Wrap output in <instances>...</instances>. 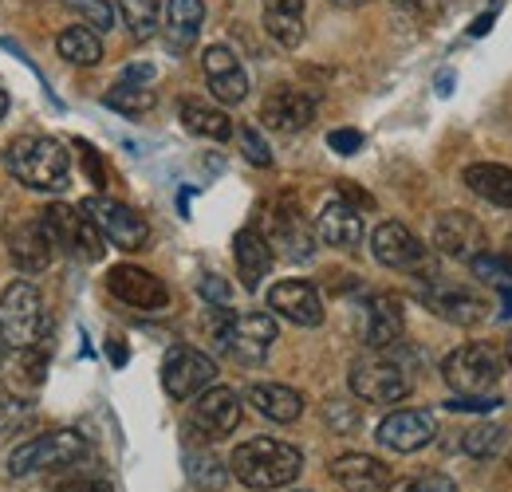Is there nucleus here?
<instances>
[{
    "instance_id": "393cba45",
    "label": "nucleus",
    "mask_w": 512,
    "mask_h": 492,
    "mask_svg": "<svg viewBox=\"0 0 512 492\" xmlns=\"http://www.w3.org/2000/svg\"><path fill=\"white\" fill-rule=\"evenodd\" d=\"M316 241L331 248H359L363 245V213L347 201H327L316 221Z\"/></svg>"
},
{
    "instance_id": "f3484780",
    "label": "nucleus",
    "mask_w": 512,
    "mask_h": 492,
    "mask_svg": "<svg viewBox=\"0 0 512 492\" xmlns=\"http://www.w3.org/2000/svg\"><path fill=\"white\" fill-rule=\"evenodd\" d=\"M4 245H8V256L20 272H44L56 256V245L44 229L40 217H20V221H8L4 225Z\"/></svg>"
},
{
    "instance_id": "a211bd4d",
    "label": "nucleus",
    "mask_w": 512,
    "mask_h": 492,
    "mask_svg": "<svg viewBox=\"0 0 512 492\" xmlns=\"http://www.w3.org/2000/svg\"><path fill=\"white\" fill-rule=\"evenodd\" d=\"M316 95L312 91H300V87H272L268 91V99L260 103V119L264 126H272V130H284V134H296V130H304V126H312L316 119Z\"/></svg>"
},
{
    "instance_id": "bb28decb",
    "label": "nucleus",
    "mask_w": 512,
    "mask_h": 492,
    "mask_svg": "<svg viewBox=\"0 0 512 492\" xmlns=\"http://www.w3.org/2000/svg\"><path fill=\"white\" fill-rule=\"evenodd\" d=\"M264 32L280 44V48H300L308 36L304 24V0H268L264 4Z\"/></svg>"
},
{
    "instance_id": "7ed1b4c3",
    "label": "nucleus",
    "mask_w": 512,
    "mask_h": 492,
    "mask_svg": "<svg viewBox=\"0 0 512 492\" xmlns=\"http://www.w3.org/2000/svg\"><path fill=\"white\" fill-rule=\"evenodd\" d=\"M209 339L217 343V351H225L233 363L241 367H260L268 359V347L276 343L280 327L276 315L268 311H229L213 308L209 311Z\"/></svg>"
},
{
    "instance_id": "a878e982",
    "label": "nucleus",
    "mask_w": 512,
    "mask_h": 492,
    "mask_svg": "<svg viewBox=\"0 0 512 492\" xmlns=\"http://www.w3.org/2000/svg\"><path fill=\"white\" fill-rule=\"evenodd\" d=\"M249 406L268 422L292 426L304 414V394L292 390V386H280V382H253L249 386Z\"/></svg>"
},
{
    "instance_id": "9d476101",
    "label": "nucleus",
    "mask_w": 512,
    "mask_h": 492,
    "mask_svg": "<svg viewBox=\"0 0 512 492\" xmlns=\"http://www.w3.org/2000/svg\"><path fill=\"white\" fill-rule=\"evenodd\" d=\"M241 394L229 390V386H209L197 394V402L190 406V418H186V437L197 445H209V441H221L241 426Z\"/></svg>"
},
{
    "instance_id": "58836bf2",
    "label": "nucleus",
    "mask_w": 512,
    "mask_h": 492,
    "mask_svg": "<svg viewBox=\"0 0 512 492\" xmlns=\"http://www.w3.org/2000/svg\"><path fill=\"white\" fill-rule=\"evenodd\" d=\"M442 410H449V414H493V410H501V398H493V394H461V398H449Z\"/></svg>"
},
{
    "instance_id": "cd10ccee",
    "label": "nucleus",
    "mask_w": 512,
    "mask_h": 492,
    "mask_svg": "<svg viewBox=\"0 0 512 492\" xmlns=\"http://www.w3.org/2000/svg\"><path fill=\"white\" fill-rule=\"evenodd\" d=\"M461 182L469 185L481 201L497 205V209H512V166H497V162H473L461 170Z\"/></svg>"
},
{
    "instance_id": "412c9836",
    "label": "nucleus",
    "mask_w": 512,
    "mask_h": 492,
    "mask_svg": "<svg viewBox=\"0 0 512 492\" xmlns=\"http://www.w3.org/2000/svg\"><path fill=\"white\" fill-rule=\"evenodd\" d=\"M268 308L296 327H320L323 300L312 280H280L268 288Z\"/></svg>"
},
{
    "instance_id": "6ab92c4d",
    "label": "nucleus",
    "mask_w": 512,
    "mask_h": 492,
    "mask_svg": "<svg viewBox=\"0 0 512 492\" xmlns=\"http://www.w3.org/2000/svg\"><path fill=\"white\" fill-rule=\"evenodd\" d=\"M201 67H205V83H209V95H217V103H225V107H237V103H245L249 99V75H245V67L241 60L225 48V44H213V48H205V56H201Z\"/></svg>"
},
{
    "instance_id": "4be33fe9",
    "label": "nucleus",
    "mask_w": 512,
    "mask_h": 492,
    "mask_svg": "<svg viewBox=\"0 0 512 492\" xmlns=\"http://www.w3.org/2000/svg\"><path fill=\"white\" fill-rule=\"evenodd\" d=\"M331 477L343 492H386L390 489V465L371 453H339L331 465Z\"/></svg>"
},
{
    "instance_id": "f03ea898",
    "label": "nucleus",
    "mask_w": 512,
    "mask_h": 492,
    "mask_svg": "<svg viewBox=\"0 0 512 492\" xmlns=\"http://www.w3.org/2000/svg\"><path fill=\"white\" fill-rule=\"evenodd\" d=\"M4 170L28 189L64 193L71 185V154L52 134H16L4 146Z\"/></svg>"
},
{
    "instance_id": "ea45409f",
    "label": "nucleus",
    "mask_w": 512,
    "mask_h": 492,
    "mask_svg": "<svg viewBox=\"0 0 512 492\" xmlns=\"http://www.w3.org/2000/svg\"><path fill=\"white\" fill-rule=\"evenodd\" d=\"M386 492H457V485L449 481L446 473H422V477H410V481H398Z\"/></svg>"
},
{
    "instance_id": "9b49d317",
    "label": "nucleus",
    "mask_w": 512,
    "mask_h": 492,
    "mask_svg": "<svg viewBox=\"0 0 512 492\" xmlns=\"http://www.w3.org/2000/svg\"><path fill=\"white\" fill-rule=\"evenodd\" d=\"M418 300L434 311V315H442L446 323H457V327H477V323H485L493 315V304H489V296L481 288H473V284H449V280H438V276H430L422 284Z\"/></svg>"
},
{
    "instance_id": "f257e3e1",
    "label": "nucleus",
    "mask_w": 512,
    "mask_h": 492,
    "mask_svg": "<svg viewBox=\"0 0 512 492\" xmlns=\"http://www.w3.org/2000/svg\"><path fill=\"white\" fill-rule=\"evenodd\" d=\"M300 473H304V453L280 437H253V441L237 445L229 457V477H237L253 492L288 489Z\"/></svg>"
},
{
    "instance_id": "c9c22d12",
    "label": "nucleus",
    "mask_w": 512,
    "mask_h": 492,
    "mask_svg": "<svg viewBox=\"0 0 512 492\" xmlns=\"http://www.w3.org/2000/svg\"><path fill=\"white\" fill-rule=\"evenodd\" d=\"M233 134H237V146H241V154H245L253 166H260V170H268V166H272V146H268V138H264V134H260L253 123H241L237 130H233Z\"/></svg>"
},
{
    "instance_id": "c03bdc74",
    "label": "nucleus",
    "mask_w": 512,
    "mask_h": 492,
    "mask_svg": "<svg viewBox=\"0 0 512 492\" xmlns=\"http://www.w3.org/2000/svg\"><path fill=\"white\" fill-rule=\"evenodd\" d=\"M327 146L335 150V154H355V150H363V134L359 130H351V126H343V130H331L327 134Z\"/></svg>"
},
{
    "instance_id": "79ce46f5",
    "label": "nucleus",
    "mask_w": 512,
    "mask_h": 492,
    "mask_svg": "<svg viewBox=\"0 0 512 492\" xmlns=\"http://www.w3.org/2000/svg\"><path fill=\"white\" fill-rule=\"evenodd\" d=\"M197 292H201V300H209V304H217V308H229V300H233V288H229L221 276H201Z\"/></svg>"
},
{
    "instance_id": "473e14b6",
    "label": "nucleus",
    "mask_w": 512,
    "mask_h": 492,
    "mask_svg": "<svg viewBox=\"0 0 512 492\" xmlns=\"http://www.w3.org/2000/svg\"><path fill=\"white\" fill-rule=\"evenodd\" d=\"M103 103L111 107V111H119V115H130V119H138V115H146L150 107H154V91L150 87H142V83H115L107 95H103Z\"/></svg>"
},
{
    "instance_id": "0eeeda50",
    "label": "nucleus",
    "mask_w": 512,
    "mask_h": 492,
    "mask_svg": "<svg viewBox=\"0 0 512 492\" xmlns=\"http://www.w3.org/2000/svg\"><path fill=\"white\" fill-rule=\"evenodd\" d=\"M264 241L272 252H280L284 260H292V264H308L312 256H316V233H312V221L304 217V205L292 197V193H284V197H276L268 209H264Z\"/></svg>"
},
{
    "instance_id": "e433bc0d",
    "label": "nucleus",
    "mask_w": 512,
    "mask_h": 492,
    "mask_svg": "<svg viewBox=\"0 0 512 492\" xmlns=\"http://www.w3.org/2000/svg\"><path fill=\"white\" fill-rule=\"evenodd\" d=\"M71 12H79V24L95 28V32H111L115 24V8L111 0H64Z\"/></svg>"
},
{
    "instance_id": "dca6fc26",
    "label": "nucleus",
    "mask_w": 512,
    "mask_h": 492,
    "mask_svg": "<svg viewBox=\"0 0 512 492\" xmlns=\"http://www.w3.org/2000/svg\"><path fill=\"white\" fill-rule=\"evenodd\" d=\"M434 248L449 256V260H461L469 264L473 256H481L489 248V237L481 229V221L465 209H446L438 221H434Z\"/></svg>"
},
{
    "instance_id": "5701e85b",
    "label": "nucleus",
    "mask_w": 512,
    "mask_h": 492,
    "mask_svg": "<svg viewBox=\"0 0 512 492\" xmlns=\"http://www.w3.org/2000/svg\"><path fill=\"white\" fill-rule=\"evenodd\" d=\"M406 335V315L398 296H371L367 300V319H363V343L371 351L394 347Z\"/></svg>"
},
{
    "instance_id": "c756f323",
    "label": "nucleus",
    "mask_w": 512,
    "mask_h": 492,
    "mask_svg": "<svg viewBox=\"0 0 512 492\" xmlns=\"http://www.w3.org/2000/svg\"><path fill=\"white\" fill-rule=\"evenodd\" d=\"M178 115H182V126L197 138H209V142H229L233 138V119L221 107L205 103V99H182Z\"/></svg>"
},
{
    "instance_id": "72a5a7b5",
    "label": "nucleus",
    "mask_w": 512,
    "mask_h": 492,
    "mask_svg": "<svg viewBox=\"0 0 512 492\" xmlns=\"http://www.w3.org/2000/svg\"><path fill=\"white\" fill-rule=\"evenodd\" d=\"M186 473H190V481L197 489L213 492L221 489L225 481H229V473H225V465H221V457L217 453H201V449H186Z\"/></svg>"
},
{
    "instance_id": "09e8293b",
    "label": "nucleus",
    "mask_w": 512,
    "mask_h": 492,
    "mask_svg": "<svg viewBox=\"0 0 512 492\" xmlns=\"http://www.w3.org/2000/svg\"><path fill=\"white\" fill-rule=\"evenodd\" d=\"M497 12H501V4H489V8H485V12H481L473 24H469V36H477V40H481V36H489V28H493Z\"/></svg>"
},
{
    "instance_id": "6e6d98bb",
    "label": "nucleus",
    "mask_w": 512,
    "mask_h": 492,
    "mask_svg": "<svg viewBox=\"0 0 512 492\" xmlns=\"http://www.w3.org/2000/svg\"><path fill=\"white\" fill-rule=\"evenodd\" d=\"M8 115V95H4V87H0V119Z\"/></svg>"
},
{
    "instance_id": "1a4fd4ad",
    "label": "nucleus",
    "mask_w": 512,
    "mask_h": 492,
    "mask_svg": "<svg viewBox=\"0 0 512 492\" xmlns=\"http://www.w3.org/2000/svg\"><path fill=\"white\" fill-rule=\"evenodd\" d=\"M40 221H44V229H48L56 252H67V256H75V260H83V264L103 260L107 241H103V233L91 225V217H87L83 209H71L64 201H56V205H48V209L40 213Z\"/></svg>"
},
{
    "instance_id": "4468645a",
    "label": "nucleus",
    "mask_w": 512,
    "mask_h": 492,
    "mask_svg": "<svg viewBox=\"0 0 512 492\" xmlns=\"http://www.w3.org/2000/svg\"><path fill=\"white\" fill-rule=\"evenodd\" d=\"M213 382H217V363L205 351H197V347H170L166 351V359H162V390L174 402L197 398Z\"/></svg>"
},
{
    "instance_id": "f8f14e48",
    "label": "nucleus",
    "mask_w": 512,
    "mask_h": 492,
    "mask_svg": "<svg viewBox=\"0 0 512 492\" xmlns=\"http://www.w3.org/2000/svg\"><path fill=\"white\" fill-rule=\"evenodd\" d=\"M79 209L91 217V225L103 233V241H111L115 248H123V252H134V248L146 245V237H150V229H146V221L123 205V201H115V197H107V193H95V197H83L79 201Z\"/></svg>"
},
{
    "instance_id": "2f4dec72",
    "label": "nucleus",
    "mask_w": 512,
    "mask_h": 492,
    "mask_svg": "<svg viewBox=\"0 0 512 492\" xmlns=\"http://www.w3.org/2000/svg\"><path fill=\"white\" fill-rule=\"evenodd\" d=\"M505 441H509L505 426L481 422V426L461 433V453H465V457H477V461H489V457H497V453L505 449Z\"/></svg>"
},
{
    "instance_id": "7c9ffc66",
    "label": "nucleus",
    "mask_w": 512,
    "mask_h": 492,
    "mask_svg": "<svg viewBox=\"0 0 512 492\" xmlns=\"http://www.w3.org/2000/svg\"><path fill=\"white\" fill-rule=\"evenodd\" d=\"M56 52H60L67 63H75V67H95V63L103 60V40H99L95 28L71 24V28H64V32L56 36Z\"/></svg>"
},
{
    "instance_id": "39448f33",
    "label": "nucleus",
    "mask_w": 512,
    "mask_h": 492,
    "mask_svg": "<svg viewBox=\"0 0 512 492\" xmlns=\"http://www.w3.org/2000/svg\"><path fill=\"white\" fill-rule=\"evenodd\" d=\"M87 457V437L75 430L40 433L32 441H20L8 453V473L12 477H32V473H60Z\"/></svg>"
},
{
    "instance_id": "a18cd8bd",
    "label": "nucleus",
    "mask_w": 512,
    "mask_h": 492,
    "mask_svg": "<svg viewBox=\"0 0 512 492\" xmlns=\"http://www.w3.org/2000/svg\"><path fill=\"white\" fill-rule=\"evenodd\" d=\"M56 492H115V489L103 477H67V481L56 485Z\"/></svg>"
},
{
    "instance_id": "3c124183",
    "label": "nucleus",
    "mask_w": 512,
    "mask_h": 492,
    "mask_svg": "<svg viewBox=\"0 0 512 492\" xmlns=\"http://www.w3.org/2000/svg\"><path fill=\"white\" fill-rule=\"evenodd\" d=\"M501 296H505V304H501V319H512V288H501Z\"/></svg>"
},
{
    "instance_id": "603ef678",
    "label": "nucleus",
    "mask_w": 512,
    "mask_h": 492,
    "mask_svg": "<svg viewBox=\"0 0 512 492\" xmlns=\"http://www.w3.org/2000/svg\"><path fill=\"white\" fill-rule=\"evenodd\" d=\"M501 256V264L509 268V276H512V233H509V241H505V252H497Z\"/></svg>"
},
{
    "instance_id": "5fc2aeb1",
    "label": "nucleus",
    "mask_w": 512,
    "mask_h": 492,
    "mask_svg": "<svg viewBox=\"0 0 512 492\" xmlns=\"http://www.w3.org/2000/svg\"><path fill=\"white\" fill-rule=\"evenodd\" d=\"M390 4H398V8H426V0H390Z\"/></svg>"
},
{
    "instance_id": "b1692460",
    "label": "nucleus",
    "mask_w": 512,
    "mask_h": 492,
    "mask_svg": "<svg viewBox=\"0 0 512 492\" xmlns=\"http://www.w3.org/2000/svg\"><path fill=\"white\" fill-rule=\"evenodd\" d=\"M233 260H237V276H241V284H245L249 292H256V288L264 284V276L272 272L276 252L268 248L264 233H260L256 225H245V229L233 237Z\"/></svg>"
},
{
    "instance_id": "423d86ee",
    "label": "nucleus",
    "mask_w": 512,
    "mask_h": 492,
    "mask_svg": "<svg viewBox=\"0 0 512 492\" xmlns=\"http://www.w3.org/2000/svg\"><path fill=\"white\" fill-rule=\"evenodd\" d=\"M44 335H48V315L36 284H28L24 276L8 280V288L0 292V343L8 351H20Z\"/></svg>"
},
{
    "instance_id": "c85d7f7f",
    "label": "nucleus",
    "mask_w": 512,
    "mask_h": 492,
    "mask_svg": "<svg viewBox=\"0 0 512 492\" xmlns=\"http://www.w3.org/2000/svg\"><path fill=\"white\" fill-rule=\"evenodd\" d=\"M205 24L201 0H166V44L174 52H190L197 44V32Z\"/></svg>"
},
{
    "instance_id": "4c0bfd02",
    "label": "nucleus",
    "mask_w": 512,
    "mask_h": 492,
    "mask_svg": "<svg viewBox=\"0 0 512 492\" xmlns=\"http://www.w3.org/2000/svg\"><path fill=\"white\" fill-rule=\"evenodd\" d=\"M32 426V406L20 398H0V441L16 437Z\"/></svg>"
},
{
    "instance_id": "13d9d810",
    "label": "nucleus",
    "mask_w": 512,
    "mask_h": 492,
    "mask_svg": "<svg viewBox=\"0 0 512 492\" xmlns=\"http://www.w3.org/2000/svg\"><path fill=\"white\" fill-rule=\"evenodd\" d=\"M509 469H512V457H509Z\"/></svg>"
},
{
    "instance_id": "37998d69",
    "label": "nucleus",
    "mask_w": 512,
    "mask_h": 492,
    "mask_svg": "<svg viewBox=\"0 0 512 492\" xmlns=\"http://www.w3.org/2000/svg\"><path fill=\"white\" fill-rule=\"evenodd\" d=\"M327 426L335 433H351L359 426V414L347 402H327Z\"/></svg>"
},
{
    "instance_id": "8fccbe9b",
    "label": "nucleus",
    "mask_w": 512,
    "mask_h": 492,
    "mask_svg": "<svg viewBox=\"0 0 512 492\" xmlns=\"http://www.w3.org/2000/svg\"><path fill=\"white\" fill-rule=\"evenodd\" d=\"M107 355H111V359H115L119 367L127 363V351H123V343H119V339H115V343H107Z\"/></svg>"
},
{
    "instance_id": "2eb2a0df",
    "label": "nucleus",
    "mask_w": 512,
    "mask_h": 492,
    "mask_svg": "<svg viewBox=\"0 0 512 492\" xmlns=\"http://www.w3.org/2000/svg\"><path fill=\"white\" fill-rule=\"evenodd\" d=\"M103 284H107V292H111L115 300H123L127 308H138V311L170 308V288H166L154 272H146V268H138V264H115Z\"/></svg>"
},
{
    "instance_id": "6e6552de",
    "label": "nucleus",
    "mask_w": 512,
    "mask_h": 492,
    "mask_svg": "<svg viewBox=\"0 0 512 492\" xmlns=\"http://www.w3.org/2000/svg\"><path fill=\"white\" fill-rule=\"evenodd\" d=\"M505 367L509 363L493 343H461L442 359V378L457 394H493Z\"/></svg>"
},
{
    "instance_id": "4d7b16f0",
    "label": "nucleus",
    "mask_w": 512,
    "mask_h": 492,
    "mask_svg": "<svg viewBox=\"0 0 512 492\" xmlns=\"http://www.w3.org/2000/svg\"><path fill=\"white\" fill-rule=\"evenodd\" d=\"M505 363L512 367V335H509V343H505Z\"/></svg>"
},
{
    "instance_id": "f704fd0d",
    "label": "nucleus",
    "mask_w": 512,
    "mask_h": 492,
    "mask_svg": "<svg viewBox=\"0 0 512 492\" xmlns=\"http://www.w3.org/2000/svg\"><path fill=\"white\" fill-rule=\"evenodd\" d=\"M123 20H127L130 36L134 40H150L158 32V20H162V0H123Z\"/></svg>"
},
{
    "instance_id": "de8ad7c7",
    "label": "nucleus",
    "mask_w": 512,
    "mask_h": 492,
    "mask_svg": "<svg viewBox=\"0 0 512 492\" xmlns=\"http://www.w3.org/2000/svg\"><path fill=\"white\" fill-rule=\"evenodd\" d=\"M154 63H130L127 71H123V83H142V87H150L154 83Z\"/></svg>"
},
{
    "instance_id": "a19ab883",
    "label": "nucleus",
    "mask_w": 512,
    "mask_h": 492,
    "mask_svg": "<svg viewBox=\"0 0 512 492\" xmlns=\"http://www.w3.org/2000/svg\"><path fill=\"white\" fill-rule=\"evenodd\" d=\"M75 154H79V162H83V170H87V178L95 182V189H103L107 185V174H103V162H99V150L91 146V142H75Z\"/></svg>"
},
{
    "instance_id": "864d4df0",
    "label": "nucleus",
    "mask_w": 512,
    "mask_h": 492,
    "mask_svg": "<svg viewBox=\"0 0 512 492\" xmlns=\"http://www.w3.org/2000/svg\"><path fill=\"white\" fill-rule=\"evenodd\" d=\"M331 4H335V8H363L367 0H331Z\"/></svg>"
},
{
    "instance_id": "ddd939ff",
    "label": "nucleus",
    "mask_w": 512,
    "mask_h": 492,
    "mask_svg": "<svg viewBox=\"0 0 512 492\" xmlns=\"http://www.w3.org/2000/svg\"><path fill=\"white\" fill-rule=\"evenodd\" d=\"M371 252L383 268L394 272H414V276H434V256L426 252V245L402 225V221H383L371 233Z\"/></svg>"
},
{
    "instance_id": "20e7f679",
    "label": "nucleus",
    "mask_w": 512,
    "mask_h": 492,
    "mask_svg": "<svg viewBox=\"0 0 512 492\" xmlns=\"http://www.w3.org/2000/svg\"><path fill=\"white\" fill-rule=\"evenodd\" d=\"M402 343V339H398ZM394 347H383V351H371L363 359L351 363V374H347V386L359 402H371V406H398L410 398L414 390V370L402 363V351Z\"/></svg>"
},
{
    "instance_id": "aec40b11",
    "label": "nucleus",
    "mask_w": 512,
    "mask_h": 492,
    "mask_svg": "<svg viewBox=\"0 0 512 492\" xmlns=\"http://www.w3.org/2000/svg\"><path fill=\"white\" fill-rule=\"evenodd\" d=\"M434 433H438V422L430 410H394L379 422L375 437H379V445L394 449V453H418L434 441Z\"/></svg>"
},
{
    "instance_id": "49530a36",
    "label": "nucleus",
    "mask_w": 512,
    "mask_h": 492,
    "mask_svg": "<svg viewBox=\"0 0 512 492\" xmlns=\"http://www.w3.org/2000/svg\"><path fill=\"white\" fill-rule=\"evenodd\" d=\"M339 201H347V205H355V209H375V197L371 193H363L355 182H339Z\"/></svg>"
}]
</instances>
